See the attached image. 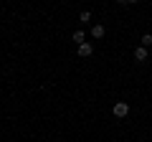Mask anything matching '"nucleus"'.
Here are the masks:
<instances>
[{
	"instance_id": "f257e3e1",
	"label": "nucleus",
	"mask_w": 152,
	"mask_h": 142,
	"mask_svg": "<svg viewBox=\"0 0 152 142\" xmlns=\"http://www.w3.org/2000/svg\"><path fill=\"white\" fill-rule=\"evenodd\" d=\"M112 114L117 117V119H124V117L129 114V104H127V102H117V104H114V109H112Z\"/></svg>"
},
{
	"instance_id": "f03ea898",
	"label": "nucleus",
	"mask_w": 152,
	"mask_h": 142,
	"mask_svg": "<svg viewBox=\"0 0 152 142\" xmlns=\"http://www.w3.org/2000/svg\"><path fill=\"white\" fill-rule=\"evenodd\" d=\"M91 53H94V46L91 43H81V46H79V56H81V59H89Z\"/></svg>"
},
{
	"instance_id": "7ed1b4c3",
	"label": "nucleus",
	"mask_w": 152,
	"mask_h": 142,
	"mask_svg": "<svg viewBox=\"0 0 152 142\" xmlns=\"http://www.w3.org/2000/svg\"><path fill=\"white\" fill-rule=\"evenodd\" d=\"M71 41H74L76 46L86 43V33H84V31H74V36H71Z\"/></svg>"
},
{
	"instance_id": "20e7f679",
	"label": "nucleus",
	"mask_w": 152,
	"mask_h": 142,
	"mask_svg": "<svg viewBox=\"0 0 152 142\" xmlns=\"http://www.w3.org/2000/svg\"><path fill=\"white\" fill-rule=\"evenodd\" d=\"M104 33H107V28H104L102 23H96V26L91 28V36H94V38H104Z\"/></svg>"
},
{
	"instance_id": "39448f33",
	"label": "nucleus",
	"mask_w": 152,
	"mask_h": 142,
	"mask_svg": "<svg viewBox=\"0 0 152 142\" xmlns=\"http://www.w3.org/2000/svg\"><path fill=\"white\" fill-rule=\"evenodd\" d=\"M134 61H147V48L145 46H140V48L134 51Z\"/></svg>"
},
{
	"instance_id": "423d86ee",
	"label": "nucleus",
	"mask_w": 152,
	"mask_h": 142,
	"mask_svg": "<svg viewBox=\"0 0 152 142\" xmlns=\"http://www.w3.org/2000/svg\"><path fill=\"white\" fill-rule=\"evenodd\" d=\"M89 20H91V13H89V10H81V13H79V23H89Z\"/></svg>"
},
{
	"instance_id": "0eeeda50",
	"label": "nucleus",
	"mask_w": 152,
	"mask_h": 142,
	"mask_svg": "<svg viewBox=\"0 0 152 142\" xmlns=\"http://www.w3.org/2000/svg\"><path fill=\"white\" fill-rule=\"evenodd\" d=\"M142 46H145V48H150V46H152V36H150V33L142 36Z\"/></svg>"
},
{
	"instance_id": "6e6552de",
	"label": "nucleus",
	"mask_w": 152,
	"mask_h": 142,
	"mask_svg": "<svg viewBox=\"0 0 152 142\" xmlns=\"http://www.w3.org/2000/svg\"><path fill=\"white\" fill-rule=\"evenodd\" d=\"M117 3H119V5H127V3H129V0H117Z\"/></svg>"
},
{
	"instance_id": "1a4fd4ad",
	"label": "nucleus",
	"mask_w": 152,
	"mask_h": 142,
	"mask_svg": "<svg viewBox=\"0 0 152 142\" xmlns=\"http://www.w3.org/2000/svg\"><path fill=\"white\" fill-rule=\"evenodd\" d=\"M129 3H132V5H134V3H140V0H129Z\"/></svg>"
},
{
	"instance_id": "9d476101",
	"label": "nucleus",
	"mask_w": 152,
	"mask_h": 142,
	"mask_svg": "<svg viewBox=\"0 0 152 142\" xmlns=\"http://www.w3.org/2000/svg\"><path fill=\"white\" fill-rule=\"evenodd\" d=\"M150 53H152V46H150Z\"/></svg>"
}]
</instances>
